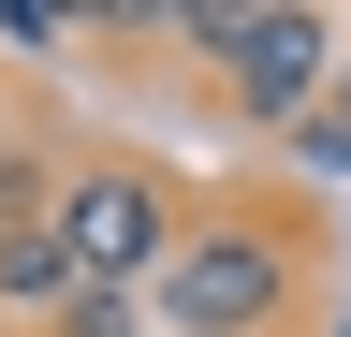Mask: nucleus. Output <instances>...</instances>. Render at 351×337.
Returning a JSON list of instances; mask_svg holds the SVG:
<instances>
[{"label": "nucleus", "instance_id": "nucleus-3", "mask_svg": "<svg viewBox=\"0 0 351 337\" xmlns=\"http://www.w3.org/2000/svg\"><path fill=\"white\" fill-rule=\"evenodd\" d=\"M337 15H307V0H249V30H234V59H219V89H234L249 132H307V117L337 103Z\"/></svg>", "mask_w": 351, "mask_h": 337}, {"label": "nucleus", "instance_id": "nucleus-8", "mask_svg": "<svg viewBox=\"0 0 351 337\" xmlns=\"http://www.w3.org/2000/svg\"><path fill=\"white\" fill-rule=\"evenodd\" d=\"M337 337H351V323H337Z\"/></svg>", "mask_w": 351, "mask_h": 337}, {"label": "nucleus", "instance_id": "nucleus-4", "mask_svg": "<svg viewBox=\"0 0 351 337\" xmlns=\"http://www.w3.org/2000/svg\"><path fill=\"white\" fill-rule=\"evenodd\" d=\"M73 293H88V264L59 249V205H44V220H15V235H0V323H59Z\"/></svg>", "mask_w": 351, "mask_h": 337}, {"label": "nucleus", "instance_id": "nucleus-2", "mask_svg": "<svg viewBox=\"0 0 351 337\" xmlns=\"http://www.w3.org/2000/svg\"><path fill=\"white\" fill-rule=\"evenodd\" d=\"M59 249L88 264V293H147L176 249H191V205H176V176L161 161H73L59 176Z\"/></svg>", "mask_w": 351, "mask_h": 337}, {"label": "nucleus", "instance_id": "nucleus-5", "mask_svg": "<svg viewBox=\"0 0 351 337\" xmlns=\"http://www.w3.org/2000/svg\"><path fill=\"white\" fill-rule=\"evenodd\" d=\"M59 176H73V161H44V147H0V235H15V220H44V205H59Z\"/></svg>", "mask_w": 351, "mask_h": 337}, {"label": "nucleus", "instance_id": "nucleus-6", "mask_svg": "<svg viewBox=\"0 0 351 337\" xmlns=\"http://www.w3.org/2000/svg\"><path fill=\"white\" fill-rule=\"evenodd\" d=\"M59 337H161V308H147V293H73Z\"/></svg>", "mask_w": 351, "mask_h": 337}, {"label": "nucleus", "instance_id": "nucleus-7", "mask_svg": "<svg viewBox=\"0 0 351 337\" xmlns=\"http://www.w3.org/2000/svg\"><path fill=\"white\" fill-rule=\"evenodd\" d=\"M293 161H307V176H351V73H337V103L293 132Z\"/></svg>", "mask_w": 351, "mask_h": 337}, {"label": "nucleus", "instance_id": "nucleus-1", "mask_svg": "<svg viewBox=\"0 0 351 337\" xmlns=\"http://www.w3.org/2000/svg\"><path fill=\"white\" fill-rule=\"evenodd\" d=\"M293 293H307V220L293 205H205L191 249L147 279V308H161V337H278Z\"/></svg>", "mask_w": 351, "mask_h": 337}]
</instances>
